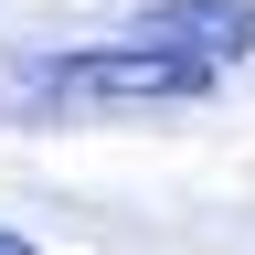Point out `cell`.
Instances as JSON below:
<instances>
[{
  "instance_id": "obj_1",
  "label": "cell",
  "mask_w": 255,
  "mask_h": 255,
  "mask_svg": "<svg viewBox=\"0 0 255 255\" xmlns=\"http://www.w3.org/2000/svg\"><path fill=\"white\" fill-rule=\"evenodd\" d=\"M223 64L170 43V32H138L128 21L117 43H75V53H43L21 64V96L43 117H107V107H191V96H213Z\"/></svg>"
},
{
  "instance_id": "obj_2",
  "label": "cell",
  "mask_w": 255,
  "mask_h": 255,
  "mask_svg": "<svg viewBox=\"0 0 255 255\" xmlns=\"http://www.w3.org/2000/svg\"><path fill=\"white\" fill-rule=\"evenodd\" d=\"M138 32H170V43L213 53V64H245L255 53V0H159V11H138Z\"/></svg>"
},
{
  "instance_id": "obj_3",
  "label": "cell",
  "mask_w": 255,
  "mask_h": 255,
  "mask_svg": "<svg viewBox=\"0 0 255 255\" xmlns=\"http://www.w3.org/2000/svg\"><path fill=\"white\" fill-rule=\"evenodd\" d=\"M0 255H32V245H21V234H0Z\"/></svg>"
}]
</instances>
